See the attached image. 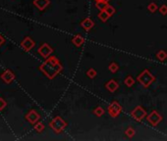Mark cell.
<instances>
[{"mask_svg": "<svg viewBox=\"0 0 167 141\" xmlns=\"http://www.w3.org/2000/svg\"><path fill=\"white\" fill-rule=\"evenodd\" d=\"M26 119L31 124H34L38 123L39 119H41V116H39V114L35 111V110H31V111L27 114Z\"/></svg>", "mask_w": 167, "mask_h": 141, "instance_id": "obj_8", "label": "cell"}, {"mask_svg": "<svg viewBox=\"0 0 167 141\" xmlns=\"http://www.w3.org/2000/svg\"><path fill=\"white\" fill-rule=\"evenodd\" d=\"M131 116L136 121H142V120L146 117V111L142 107V106H137L132 112H131Z\"/></svg>", "mask_w": 167, "mask_h": 141, "instance_id": "obj_4", "label": "cell"}, {"mask_svg": "<svg viewBox=\"0 0 167 141\" xmlns=\"http://www.w3.org/2000/svg\"><path fill=\"white\" fill-rule=\"evenodd\" d=\"M108 70H110L111 73H113V74H115V73H117V70H119V66L116 64L115 62H112L111 64L109 65V67H108Z\"/></svg>", "mask_w": 167, "mask_h": 141, "instance_id": "obj_20", "label": "cell"}, {"mask_svg": "<svg viewBox=\"0 0 167 141\" xmlns=\"http://www.w3.org/2000/svg\"><path fill=\"white\" fill-rule=\"evenodd\" d=\"M146 120H148V121L152 125V127H156V125L162 121V117L157 111H152L149 115H148Z\"/></svg>", "mask_w": 167, "mask_h": 141, "instance_id": "obj_6", "label": "cell"}, {"mask_svg": "<svg viewBox=\"0 0 167 141\" xmlns=\"http://www.w3.org/2000/svg\"><path fill=\"white\" fill-rule=\"evenodd\" d=\"M1 80L5 82V83L9 84L15 80V74H13V72H11L10 70H6L5 72L1 74Z\"/></svg>", "mask_w": 167, "mask_h": 141, "instance_id": "obj_10", "label": "cell"}, {"mask_svg": "<svg viewBox=\"0 0 167 141\" xmlns=\"http://www.w3.org/2000/svg\"><path fill=\"white\" fill-rule=\"evenodd\" d=\"M95 1H98V0H95Z\"/></svg>", "mask_w": 167, "mask_h": 141, "instance_id": "obj_29", "label": "cell"}, {"mask_svg": "<svg viewBox=\"0 0 167 141\" xmlns=\"http://www.w3.org/2000/svg\"><path fill=\"white\" fill-rule=\"evenodd\" d=\"M49 127L56 133H61L66 128L67 123L61 117H55L49 123Z\"/></svg>", "mask_w": 167, "mask_h": 141, "instance_id": "obj_3", "label": "cell"}, {"mask_svg": "<svg viewBox=\"0 0 167 141\" xmlns=\"http://www.w3.org/2000/svg\"><path fill=\"white\" fill-rule=\"evenodd\" d=\"M107 111H108L109 116H111L112 118H117L122 112V106L117 101H112L111 104L108 106Z\"/></svg>", "mask_w": 167, "mask_h": 141, "instance_id": "obj_5", "label": "cell"}, {"mask_svg": "<svg viewBox=\"0 0 167 141\" xmlns=\"http://www.w3.org/2000/svg\"><path fill=\"white\" fill-rule=\"evenodd\" d=\"M107 6H108V2H105V1H103V0H98V1L95 2V7H97L99 11H104Z\"/></svg>", "mask_w": 167, "mask_h": 141, "instance_id": "obj_15", "label": "cell"}, {"mask_svg": "<svg viewBox=\"0 0 167 141\" xmlns=\"http://www.w3.org/2000/svg\"><path fill=\"white\" fill-rule=\"evenodd\" d=\"M93 114L97 117H101L104 115V109L100 107V106H97V107L93 110Z\"/></svg>", "mask_w": 167, "mask_h": 141, "instance_id": "obj_19", "label": "cell"}, {"mask_svg": "<svg viewBox=\"0 0 167 141\" xmlns=\"http://www.w3.org/2000/svg\"><path fill=\"white\" fill-rule=\"evenodd\" d=\"M156 58H157L159 61L163 62V61H165L166 59H167V53L165 52L164 50H160V51H158V52L156 53Z\"/></svg>", "mask_w": 167, "mask_h": 141, "instance_id": "obj_17", "label": "cell"}, {"mask_svg": "<svg viewBox=\"0 0 167 141\" xmlns=\"http://www.w3.org/2000/svg\"><path fill=\"white\" fill-rule=\"evenodd\" d=\"M97 17H98V19L100 20L101 22H106L107 20L110 18V16L107 14V12L104 10V11H100V12H99L98 15H97Z\"/></svg>", "mask_w": 167, "mask_h": 141, "instance_id": "obj_16", "label": "cell"}, {"mask_svg": "<svg viewBox=\"0 0 167 141\" xmlns=\"http://www.w3.org/2000/svg\"><path fill=\"white\" fill-rule=\"evenodd\" d=\"M49 4H50L49 0H34V5L41 11L44 10Z\"/></svg>", "mask_w": 167, "mask_h": 141, "instance_id": "obj_12", "label": "cell"}, {"mask_svg": "<svg viewBox=\"0 0 167 141\" xmlns=\"http://www.w3.org/2000/svg\"><path fill=\"white\" fill-rule=\"evenodd\" d=\"M148 9H149V11L150 12V13H154V12H156L158 9V8H157L156 4L152 2V3H150L149 5L148 6Z\"/></svg>", "mask_w": 167, "mask_h": 141, "instance_id": "obj_25", "label": "cell"}, {"mask_svg": "<svg viewBox=\"0 0 167 141\" xmlns=\"http://www.w3.org/2000/svg\"><path fill=\"white\" fill-rule=\"evenodd\" d=\"M105 11L107 12V14H108L110 17H112V16L115 14V12H116V10H115V8L113 6L111 5H108L106 8H105Z\"/></svg>", "mask_w": 167, "mask_h": 141, "instance_id": "obj_23", "label": "cell"}, {"mask_svg": "<svg viewBox=\"0 0 167 141\" xmlns=\"http://www.w3.org/2000/svg\"><path fill=\"white\" fill-rule=\"evenodd\" d=\"M119 87V83L114 80H110L105 83V88L108 90L109 92H115Z\"/></svg>", "mask_w": 167, "mask_h": 141, "instance_id": "obj_13", "label": "cell"}, {"mask_svg": "<svg viewBox=\"0 0 167 141\" xmlns=\"http://www.w3.org/2000/svg\"><path fill=\"white\" fill-rule=\"evenodd\" d=\"M72 42L77 47H80V46H82L84 44V42H85V38H84L81 34H77V35H75V36L73 37Z\"/></svg>", "mask_w": 167, "mask_h": 141, "instance_id": "obj_14", "label": "cell"}, {"mask_svg": "<svg viewBox=\"0 0 167 141\" xmlns=\"http://www.w3.org/2000/svg\"><path fill=\"white\" fill-rule=\"evenodd\" d=\"M137 80L142 86H144V87L146 88V87H149L152 82L156 81V77H154L149 70H144L138 76Z\"/></svg>", "mask_w": 167, "mask_h": 141, "instance_id": "obj_2", "label": "cell"}, {"mask_svg": "<svg viewBox=\"0 0 167 141\" xmlns=\"http://www.w3.org/2000/svg\"><path fill=\"white\" fill-rule=\"evenodd\" d=\"M21 46H22V48L25 50V51H30L31 49H33L34 48V41L31 39V37L29 36H27L23 39V41L21 42Z\"/></svg>", "mask_w": 167, "mask_h": 141, "instance_id": "obj_9", "label": "cell"}, {"mask_svg": "<svg viewBox=\"0 0 167 141\" xmlns=\"http://www.w3.org/2000/svg\"><path fill=\"white\" fill-rule=\"evenodd\" d=\"M53 52V48L47 43H43V44L38 48V53L43 58H48Z\"/></svg>", "mask_w": 167, "mask_h": 141, "instance_id": "obj_7", "label": "cell"}, {"mask_svg": "<svg viewBox=\"0 0 167 141\" xmlns=\"http://www.w3.org/2000/svg\"><path fill=\"white\" fill-rule=\"evenodd\" d=\"M39 70L44 74L49 80L53 78L63 70V67L61 65L60 61L55 56H49L46 60L39 66Z\"/></svg>", "mask_w": 167, "mask_h": 141, "instance_id": "obj_1", "label": "cell"}, {"mask_svg": "<svg viewBox=\"0 0 167 141\" xmlns=\"http://www.w3.org/2000/svg\"><path fill=\"white\" fill-rule=\"evenodd\" d=\"M44 124H43L42 123H37L34 124V129L37 130L38 132H42L43 130H44Z\"/></svg>", "mask_w": 167, "mask_h": 141, "instance_id": "obj_21", "label": "cell"}, {"mask_svg": "<svg viewBox=\"0 0 167 141\" xmlns=\"http://www.w3.org/2000/svg\"><path fill=\"white\" fill-rule=\"evenodd\" d=\"M159 12L162 14V15H167V6L166 5H162L159 7Z\"/></svg>", "mask_w": 167, "mask_h": 141, "instance_id": "obj_26", "label": "cell"}, {"mask_svg": "<svg viewBox=\"0 0 167 141\" xmlns=\"http://www.w3.org/2000/svg\"><path fill=\"white\" fill-rule=\"evenodd\" d=\"M135 133H136V131H135V129L132 127H128L125 131V134L128 137H130V138H132V137L135 135Z\"/></svg>", "mask_w": 167, "mask_h": 141, "instance_id": "obj_24", "label": "cell"}, {"mask_svg": "<svg viewBox=\"0 0 167 141\" xmlns=\"http://www.w3.org/2000/svg\"><path fill=\"white\" fill-rule=\"evenodd\" d=\"M7 106V103L6 101L3 99V98H0V111H2V110L5 108Z\"/></svg>", "mask_w": 167, "mask_h": 141, "instance_id": "obj_27", "label": "cell"}, {"mask_svg": "<svg viewBox=\"0 0 167 141\" xmlns=\"http://www.w3.org/2000/svg\"><path fill=\"white\" fill-rule=\"evenodd\" d=\"M4 41H5V39H4V38L1 36V35H0V46H1V45L3 44Z\"/></svg>", "mask_w": 167, "mask_h": 141, "instance_id": "obj_28", "label": "cell"}, {"mask_svg": "<svg viewBox=\"0 0 167 141\" xmlns=\"http://www.w3.org/2000/svg\"><path fill=\"white\" fill-rule=\"evenodd\" d=\"M81 26H82V27L84 30H86L87 31H89V30H90L93 27L94 23H93V21L90 18H86V19H84L82 21Z\"/></svg>", "mask_w": 167, "mask_h": 141, "instance_id": "obj_11", "label": "cell"}, {"mask_svg": "<svg viewBox=\"0 0 167 141\" xmlns=\"http://www.w3.org/2000/svg\"><path fill=\"white\" fill-rule=\"evenodd\" d=\"M97 70H95L94 69H93V68L87 70V76L89 77L90 78H94L95 77H97Z\"/></svg>", "mask_w": 167, "mask_h": 141, "instance_id": "obj_22", "label": "cell"}, {"mask_svg": "<svg viewBox=\"0 0 167 141\" xmlns=\"http://www.w3.org/2000/svg\"><path fill=\"white\" fill-rule=\"evenodd\" d=\"M124 83H125V85L128 86V87H132V86L135 84V78L132 76H128L124 80Z\"/></svg>", "mask_w": 167, "mask_h": 141, "instance_id": "obj_18", "label": "cell"}]
</instances>
